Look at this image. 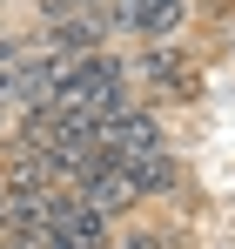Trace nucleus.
I'll use <instances>...</instances> for the list:
<instances>
[{
  "mask_svg": "<svg viewBox=\"0 0 235 249\" xmlns=\"http://www.w3.org/2000/svg\"><path fill=\"white\" fill-rule=\"evenodd\" d=\"M128 68H134V88H148L161 101H195L201 94V61L182 41H141L128 54Z\"/></svg>",
  "mask_w": 235,
  "mask_h": 249,
  "instance_id": "obj_1",
  "label": "nucleus"
},
{
  "mask_svg": "<svg viewBox=\"0 0 235 249\" xmlns=\"http://www.w3.org/2000/svg\"><path fill=\"white\" fill-rule=\"evenodd\" d=\"M94 142L108 148V162H115V168H141V162H155V155L175 148V135H168V122H161V108H148V101H134L128 115L101 122V128H94Z\"/></svg>",
  "mask_w": 235,
  "mask_h": 249,
  "instance_id": "obj_2",
  "label": "nucleus"
},
{
  "mask_svg": "<svg viewBox=\"0 0 235 249\" xmlns=\"http://www.w3.org/2000/svg\"><path fill=\"white\" fill-rule=\"evenodd\" d=\"M108 236H115V215H101L94 202H81L74 189H54L40 249H108Z\"/></svg>",
  "mask_w": 235,
  "mask_h": 249,
  "instance_id": "obj_3",
  "label": "nucleus"
},
{
  "mask_svg": "<svg viewBox=\"0 0 235 249\" xmlns=\"http://www.w3.org/2000/svg\"><path fill=\"white\" fill-rule=\"evenodd\" d=\"M40 54H54V61H81V54H101L108 41V20H101V7H74V14H54L47 27H40Z\"/></svg>",
  "mask_w": 235,
  "mask_h": 249,
  "instance_id": "obj_4",
  "label": "nucleus"
},
{
  "mask_svg": "<svg viewBox=\"0 0 235 249\" xmlns=\"http://www.w3.org/2000/svg\"><path fill=\"white\" fill-rule=\"evenodd\" d=\"M74 196H81V202H94L101 215H115V222H121V215H134V209L148 202V196H141V182H134L128 168H115V162L101 168V175H87Z\"/></svg>",
  "mask_w": 235,
  "mask_h": 249,
  "instance_id": "obj_5",
  "label": "nucleus"
},
{
  "mask_svg": "<svg viewBox=\"0 0 235 249\" xmlns=\"http://www.w3.org/2000/svg\"><path fill=\"white\" fill-rule=\"evenodd\" d=\"M195 27V0H148L141 20H134V47L141 41H182Z\"/></svg>",
  "mask_w": 235,
  "mask_h": 249,
  "instance_id": "obj_6",
  "label": "nucleus"
},
{
  "mask_svg": "<svg viewBox=\"0 0 235 249\" xmlns=\"http://www.w3.org/2000/svg\"><path fill=\"white\" fill-rule=\"evenodd\" d=\"M108 249H168V229H148V222H128L108 236Z\"/></svg>",
  "mask_w": 235,
  "mask_h": 249,
  "instance_id": "obj_7",
  "label": "nucleus"
},
{
  "mask_svg": "<svg viewBox=\"0 0 235 249\" xmlns=\"http://www.w3.org/2000/svg\"><path fill=\"white\" fill-rule=\"evenodd\" d=\"M0 249H40V243H27V236H0Z\"/></svg>",
  "mask_w": 235,
  "mask_h": 249,
  "instance_id": "obj_8",
  "label": "nucleus"
},
{
  "mask_svg": "<svg viewBox=\"0 0 235 249\" xmlns=\"http://www.w3.org/2000/svg\"><path fill=\"white\" fill-rule=\"evenodd\" d=\"M0 128H14V108H7V101H0Z\"/></svg>",
  "mask_w": 235,
  "mask_h": 249,
  "instance_id": "obj_9",
  "label": "nucleus"
}]
</instances>
